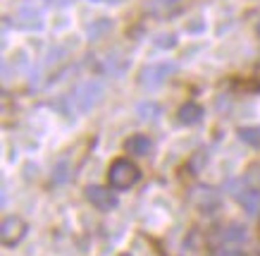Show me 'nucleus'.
<instances>
[{
    "label": "nucleus",
    "mask_w": 260,
    "mask_h": 256,
    "mask_svg": "<svg viewBox=\"0 0 260 256\" xmlns=\"http://www.w3.org/2000/svg\"><path fill=\"white\" fill-rule=\"evenodd\" d=\"M155 46L158 48H174L177 46V36L174 34H160L158 39H155Z\"/></svg>",
    "instance_id": "obj_10"
},
{
    "label": "nucleus",
    "mask_w": 260,
    "mask_h": 256,
    "mask_svg": "<svg viewBox=\"0 0 260 256\" xmlns=\"http://www.w3.org/2000/svg\"><path fill=\"white\" fill-rule=\"evenodd\" d=\"M177 115H179L181 125H198V122L203 120L205 112H203V108H201L198 103H184Z\"/></svg>",
    "instance_id": "obj_7"
},
{
    "label": "nucleus",
    "mask_w": 260,
    "mask_h": 256,
    "mask_svg": "<svg viewBox=\"0 0 260 256\" xmlns=\"http://www.w3.org/2000/svg\"><path fill=\"white\" fill-rule=\"evenodd\" d=\"M258 34H260V22H258Z\"/></svg>",
    "instance_id": "obj_16"
},
{
    "label": "nucleus",
    "mask_w": 260,
    "mask_h": 256,
    "mask_svg": "<svg viewBox=\"0 0 260 256\" xmlns=\"http://www.w3.org/2000/svg\"><path fill=\"white\" fill-rule=\"evenodd\" d=\"M103 84L101 81H84V84H79V87L74 89V103H77V108H79L81 112H88L91 108H95V105L101 103V98H103Z\"/></svg>",
    "instance_id": "obj_2"
},
{
    "label": "nucleus",
    "mask_w": 260,
    "mask_h": 256,
    "mask_svg": "<svg viewBox=\"0 0 260 256\" xmlns=\"http://www.w3.org/2000/svg\"><path fill=\"white\" fill-rule=\"evenodd\" d=\"M88 3H112V5H117V3H122V0H88Z\"/></svg>",
    "instance_id": "obj_14"
},
{
    "label": "nucleus",
    "mask_w": 260,
    "mask_h": 256,
    "mask_svg": "<svg viewBox=\"0 0 260 256\" xmlns=\"http://www.w3.org/2000/svg\"><path fill=\"white\" fill-rule=\"evenodd\" d=\"M215 256H244V254L237 251V249H224V251H220V254H215Z\"/></svg>",
    "instance_id": "obj_12"
},
{
    "label": "nucleus",
    "mask_w": 260,
    "mask_h": 256,
    "mask_svg": "<svg viewBox=\"0 0 260 256\" xmlns=\"http://www.w3.org/2000/svg\"><path fill=\"white\" fill-rule=\"evenodd\" d=\"M241 204H244V208L248 211V216H255L260 211V192H255V189L246 192L244 196H241Z\"/></svg>",
    "instance_id": "obj_9"
},
{
    "label": "nucleus",
    "mask_w": 260,
    "mask_h": 256,
    "mask_svg": "<svg viewBox=\"0 0 260 256\" xmlns=\"http://www.w3.org/2000/svg\"><path fill=\"white\" fill-rule=\"evenodd\" d=\"M237 134L244 144L253 146V149H260V127H239Z\"/></svg>",
    "instance_id": "obj_8"
},
{
    "label": "nucleus",
    "mask_w": 260,
    "mask_h": 256,
    "mask_svg": "<svg viewBox=\"0 0 260 256\" xmlns=\"http://www.w3.org/2000/svg\"><path fill=\"white\" fill-rule=\"evenodd\" d=\"M136 110H139V115H141V118H150L148 112H153V115H160V105L153 103V101H148V103H141L139 108H136Z\"/></svg>",
    "instance_id": "obj_11"
},
{
    "label": "nucleus",
    "mask_w": 260,
    "mask_h": 256,
    "mask_svg": "<svg viewBox=\"0 0 260 256\" xmlns=\"http://www.w3.org/2000/svg\"><path fill=\"white\" fill-rule=\"evenodd\" d=\"M139 180H141V170H139L134 160L129 158H115L110 163V168H108V184L115 192L134 187Z\"/></svg>",
    "instance_id": "obj_1"
},
{
    "label": "nucleus",
    "mask_w": 260,
    "mask_h": 256,
    "mask_svg": "<svg viewBox=\"0 0 260 256\" xmlns=\"http://www.w3.org/2000/svg\"><path fill=\"white\" fill-rule=\"evenodd\" d=\"M119 256H132V254H119Z\"/></svg>",
    "instance_id": "obj_15"
},
{
    "label": "nucleus",
    "mask_w": 260,
    "mask_h": 256,
    "mask_svg": "<svg viewBox=\"0 0 260 256\" xmlns=\"http://www.w3.org/2000/svg\"><path fill=\"white\" fill-rule=\"evenodd\" d=\"M177 72V65L174 63H153V65H146L141 70V84L146 89H158L162 81L170 77V74Z\"/></svg>",
    "instance_id": "obj_3"
},
{
    "label": "nucleus",
    "mask_w": 260,
    "mask_h": 256,
    "mask_svg": "<svg viewBox=\"0 0 260 256\" xmlns=\"http://www.w3.org/2000/svg\"><path fill=\"white\" fill-rule=\"evenodd\" d=\"M24 235H26V223H24L19 216H10L3 220L0 237H3V244H5V247H15Z\"/></svg>",
    "instance_id": "obj_5"
},
{
    "label": "nucleus",
    "mask_w": 260,
    "mask_h": 256,
    "mask_svg": "<svg viewBox=\"0 0 260 256\" xmlns=\"http://www.w3.org/2000/svg\"><path fill=\"white\" fill-rule=\"evenodd\" d=\"M48 3H53V5H57V8H67V5H72L74 0H48Z\"/></svg>",
    "instance_id": "obj_13"
},
{
    "label": "nucleus",
    "mask_w": 260,
    "mask_h": 256,
    "mask_svg": "<svg viewBox=\"0 0 260 256\" xmlns=\"http://www.w3.org/2000/svg\"><path fill=\"white\" fill-rule=\"evenodd\" d=\"M86 199L91 201V206H95L98 211H112L117 208V196L110 192V187H98V184H91L86 187Z\"/></svg>",
    "instance_id": "obj_4"
},
{
    "label": "nucleus",
    "mask_w": 260,
    "mask_h": 256,
    "mask_svg": "<svg viewBox=\"0 0 260 256\" xmlns=\"http://www.w3.org/2000/svg\"><path fill=\"white\" fill-rule=\"evenodd\" d=\"M150 149H153V141H150L148 134H132L124 141V151L129 153V156H136V158L148 156Z\"/></svg>",
    "instance_id": "obj_6"
}]
</instances>
